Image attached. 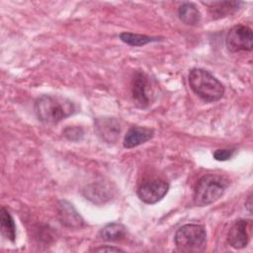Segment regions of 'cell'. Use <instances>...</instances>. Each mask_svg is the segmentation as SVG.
<instances>
[{"instance_id":"cell-1","label":"cell","mask_w":253,"mask_h":253,"mask_svg":"<svg viewBox=\"0 0 253 253\" xmlns=\"http://www.w3.org/2000/svg\"><path fill=\"white\" fill-rule=\"evenodd\" d=\"M35 113L40 122L54 125L76 113V105L58 95H42L35 102Z\"/></svg>"},{"instance_id":"cell-2","label":"cell","mask_w":253,"mask_h":253,"mask_svg":"<svg viewBox=\"0 0 253 253\" xmlns=\"http://www.w3.org/2000/svg\"><path fill=\"white\" fill-rule=\"evenodd\" d=\"M188 80L193 92L207 103L216 102L223 96V85L206 69H191L188 75Z\"/></svg>"},{"instance_id":"cell-3","label":"cell","mask_w":253,"mask_h":253,"mask_svg":"<svg viewBox=\"0 0 253 253\" xmlns=\"http://www.w3.org/2000/svg\"><path fill=\"white\" fill-rule=\"evenodd\" d=\"M228 180L217 174H206L199 179L194 189V203L199 207L216 202L224 194Z\"/></svg>"},{"instance_id":"cell-4","label":"cell","mask_w":253,"mask_h":253,"mask_svg":"<svg viewBox=\"0 0 253 253\" xmlns=\"http://www.w3.org/2000/svg\"><path fill=\"white\" fill-rule=\"evenodd\" d=\"M178 249L188 252L202 251L207 246V232L202 224L188 223L178 228L174 236Z\"/></svg>"},{"instance_id":"cell-5","label":"cell","mask_w":253,"mask_h":253,"mask_svg":"<svg viewBox=\"0 0 253 253\" xmlns=\"http://www.w3.org/2000/svg\"><path fill=\"white\" fill-rule=\"evenodd\" d=\"M252 30L245 25L233 26L225 37V45L230 52L252 50Z\"/></svg>"},{"instance_id":"cell-6","label":"cell","mask_w":253,"mask_h":253,"mask_svg":"<svg viewBox=\"0 0 253 253\" xmlns=\"http://www.w3.org/2000/svg\"><path fill=\"white\" fill-rule=\"evenodd\" d=\"M131 93L133 104L141 109L147 108L152 102V83L147 74L137 71L132 79Z\"/></svg>"},{"instance_id":"cell-7","label":"cell","mask_w":253,"mask_h":253,"mask_svg":"<svg viewBox=\"0 0 253 253\" xmlns=\"http://www.w3.org/2000/svg\"><path fill=\"white\" fill-rule=\"evenodd\" d=\"M169 190V184L162 179H150L142 182L137 188V197L145 204H156Z\"/></svg>"},{"instance_id":"cell-8","label":"cell","mask_w":253,"mask_h":253,"mask_svg":"<svg viewBox=\"0 0 253 253\" xmlns=\"http://www.w3.org/2000/svg\"><path fill=\"white\" fill-rule=\"evenodd\" d=\"M252 235V220L240 218L237 219L229 228L227 233V242L235 249H242L247 246Z\"/></svg>"},{"instance_id":"cell-9","label":"cell","mask_w":253,"mask_h":253,"mask_svg":"<svg viewBox=\"0 0 253 253\" xmlns=\"http://www.w3.org/2000/svg\"><path fill=\"white\" fill-rule=\"evenodd\" d=\"M94 128L97 135L105 142L115 143L121 132V126L117 119L111 117L97 118L94 122Z\"/></svg>"},{"instance_id":"cell-10","label":"cell","mask_w":253,"mask_h":253,"mask_svg":"<svg viewBox=\"0 0 253 253\" xmlns=\"http://www.w3.org/2000/svg\"><path fill=\"white\" fill-rule=\"evenodd\" d=\"M57 215L59 221L69 228H80L84 225V219L72 204L61 200L57 204Z\"/></svg>"},{"instance_id":"cell-11","label":"cell","mask_w":253,"mask_h":253,"mask_svg":"<svg viewBox=\"0 0 253 253\" xmlns=\"http://www.w3.org/2000/svg\"><path fill=\"white\" fill-rule=\"evenodd\" d=\"M154 135V130L144 126H133L128 128L124 138L125 148H133L150 140Z\"/></svg>"},{"instance_id":"cell-12","label":"cell","mask_w":253,"mask_h":253,"mask_svg":"<svg viewBox=\"0 0 253 253\" xmlns=\"http://www.w3.org/2000/svg\"><path fill=\"white\" fill-rule=\"evenodd\" d=\"M178 16L179 19L188 26H197L200 24L202 19L199 9L191 2H185L180 5L178 9Z\"/></svg>"},{"instance_id":"cell-13","label":"cell","mask_w":253,"mask_h":253,"mask_svg":"<svg viewBox=\"0 0 253 253\" xmlns=\"http://www.w3.org/2000/svg\"><path fill=\"white\" fill-rule=\"evenodd\" d=\"M240 4V2L236 1L211 2L209 6V12L212 19H220L233 14L239 8Z\"/></svg>"},{"instance_id":"cell-14","label":"cell","mask_w":253,"mask_h":253,"mask_svg":"<svg viewBox=\"0 0 253 253\" xmlns=\"http://www.w3.org/2000/svg\"><path fill=\"white\" fill-rule=\"evenodd\" d=\"M126 232L125 225L119 222H110L101 228L99 231V236L102 240L113 242L121 240Z\"/></svg>"},{"instance_id":"cell-15","label":"cell","mask_w":253,"mask_h":253,"mask_svg":"<svg viewBox=\"0 0 253 253\" xmlns=\"http://www.w3.org/2000/svg\"><path fill=\"white\" fill-rule=\"evenodd\" d=\"M0 224L2 235L11 242H14L16 239L15 221L10 212L3 207L0 210Z\"/></svg>"},{"instance_id":"cell-16","label":"cell","mask_w":253,"mask_h":253,"mask_svg":"<svg viewBox=\"0 0 253 253\" xmlns=\"http://www.w3.org/2000/svg\"><path fill=\"white\" fill-rule=\"evenodd\" d=\"M120 39L123 42L131 46H142L149 42L160 41V38L158 37H150V36L128 33V32H124L120 34Z\"/></svg>"},{"instance_id":"cell-17","label":"cell","mask_w":253,"mask_h":253,"mask_svg":"<svg viewBox=\"0 0 253 253\" xmlns=\"http://www.w3.org/2000/svg\"><path fill=\"white\" fill-rule=\"evenodd\" d=\"M62 134L68 139V140H72V141H77L80 140L83 135H84V131L82 129V127L77 126H66L63 131Z\"/></svg>"},{"instance_id":"cell-18","label":"cell","mask_w":253,"mask_h":253,"mask_svg":"<svg viewBox=\"0 0 253 253\" xmlns=\"http://www.w3.org/2000/svg\"><path fill=\"white\" fill-rule=\"evenodd\" d=\"M234 155V149H228V148H222V149H216L212 156L217 161H226L230 159Z\"/></svg>"},{"instance_id":"cell-19","label":"cell","mask_w":253,"mask_h":253,"mask_svg":"<svg viewBox=\"0 0 253 253\" xmlns=\"http://www.w3.org/2000/svg\"><path fill=\"white\" fill-rule=\"evenodd\" d=\"M96 252H123L122 249L118 248V247H113V246H101L99 248L95 249Z\"/></svg>"},{"instance_id":"cell-20","label":"cell","mask_w":253,"mask_h":253,"mask_svg":"<svg viewBox=\"0 0 253 253\" xmlns=\"http://www.w3.org/2000/svg\"><path fill=\"white\" fill-rule=\"evenodd\" d=\"M245 207H246L247 211L251 213V211H252V210H251V208H252V197H251V195L248 196L247 201L245 202Z\"/></svg>"}]
</instances>
